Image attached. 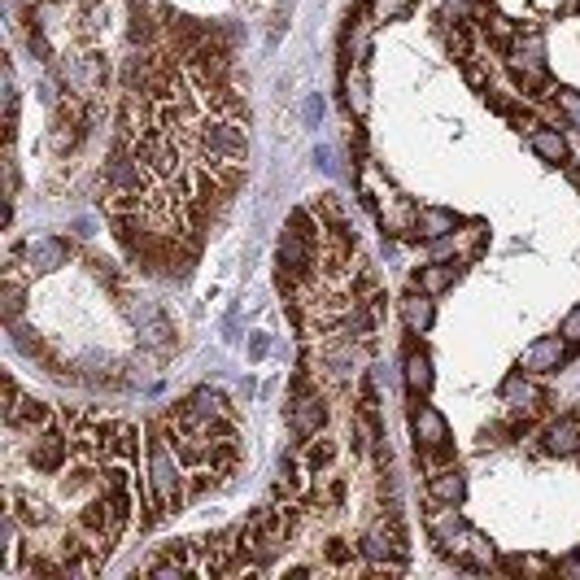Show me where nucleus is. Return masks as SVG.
Segmentation results:
<instances>
[{"instance_id": "nucleus-1", "label": "nucleus", "mask_w": 580, "mask_h": 580, "mask_svg": "<svg viewBox=\"0 0 580 580\" xmlns=\"http://www.w3.org/2000/svg\"><path fill=\"white\" fill-rule=\"evenodd\" d=\"M149 489L162 502V511L171 515L188 502V476H184V458L175 454L171 437L162 432V424H149Z\"/></svg>"}, {"instance_id": "nucleus-2", "label": "nucleus", "mask_w": 580, "mask_h": 580, "mask_svg": "<svg viewBox=\"0 0 580 580\" xmlns=\"http://www.w3.org/2000/svg\"><path fill=\"white\" fill-rule=\"evenodd\" d=\"M70 450H79L75 437H70V428L57 419L53 428H44V432H35L31 445H27V463L40 471V476H53V471H62L66 467V458Z\"/></svg>"}, {"instance_id": "nucleus-3", "label": "nucleus", "mask_w": 580, "mask_h": 580, "mask_svg": "<svg viewBox=\"0 0 580 580\" xmlns=\"http://www.w3.org/2000/svg\"><path fill=\"white\" fill-rule=\"evenodd\" d=\"M288 428H293V437L301 441H310V437H319L323 428H328V419H332V410H328V397L323 393H314V389H301L288 397Z\"/></svg>"}, {"instance_id": "nucleus-4", "label": "nucleus", "mask_w": 580, "mask_h": 580, "mask_svg": "<svg viewBox=\"0 0 580 580\" xmlns=\"http://www.w3.org/2000/svg\"><path fill=\"white\" fill-rule=\"evenodd\" d=\"M502 402L511 406V415H519V419H541L550 410V393L528 380V371H515V376L502 380Z\"/></svg>"}, {"instance_id": "nucleus-5", "label": "nucleus", "mask_w": 580, "mask_h": 580, "mask_svg": "<svg viewBox=\"0 0 580 580\" xmlns=\"http://www.w3.org/2000/svg\"><path fill=\"white\" fill-rule=\"evenodd\" d=\"M576 358V345L567 341V336H541L524 349V358H519V371H528V376H550V371L567 367V362Z\"/></svg>"}, {"instance_id": "nucleus-6", "label": "nucleus", "mask_w": 580, "mask_h": 580, "mask_svg": "<svg viewBox=\"0 0 580 580\" xmlns=\"http://www.w3.org/2000/svg\"><path fill=\"white\" fill-rule=\"evenodd\" d=\"M14 258H27V271H57L70 262V245L57 236H40V240H27V245H14Z\"/></svg>"}, {"instance_id": "nucleus-7", "label": "nucleus", "mask_w": 580, "mask_h": 580, "mask_svg": "<svg viewBox=\"0 0 580 580\" xmlns=\"http://www.w3.org/2000/svg\"><path fill=\"white\" fill-rule=\"evenodd\" d=\"M537 454H554V458H576L580 454V415H563L541 432Z\"/></svg>"}, {"instance_id": "nucleus-8", "label": "nucleus", "mask_w": 580, "mask_h": 580, "mask_svg": "<svg viewBox=\"0 0 580 580\" xmlns=\"http://www.w3.org/2000/svg\"><path fill=\"white\" fill-rule=\"evenodd\" d=\"M463 223L454 210H441V205H424V210H415V227H410V240H445L454 236V227Z\"/></svg>"}, {"instance_id": "nucleus-9", "label": "nucleus", "mask_w": 580, "mask_h": 580, "mask_svg": "<svg viewBox=\"0 0 580 580\" xmlns=\"http://www.w3.org/2000/svg\"><path fill=\"white\" fill-rule=\"evenodd\" d=\"M428 498L437 502V506H463L467 498V480H463V471H458L454 463H445L437 471H428Z\"/></svg>"}, {"instance_id": "nucleus-10", "label": "nucleus", "mask_w": 580, "mask_h": 580, "mask_svg": "<svg viewBox=\"0 0 580 580\" xmlns=\"http://www.w3.org/2000/svg\"><path fill=\"white\" fill-rule=\"evenodd\" d=\"M432 319H437V310H432V297L419 293V288H410V293L402 297V323L410 336H424L432 328Z\"/></svg>"}, {"instance_id": "nucleus-11", "label": "nucleus", "mask_w": 580, "mask_h": 580, "mask_svg": "<svg viewBox=\"0 0 580 580\" xmlns=\"http://www.w3.org/2000/svg\"><path fill=\"white\" fill-rule=\"evenodd\" d=\"M402 367H406V389H410V397H428L432 393V358L419 345H406Z\"/></svg>"}, {"instance_id": "nucleus-12", "label": "nucleus", "mask_w": 580, "mask_h": 580, "mask_svg": "<svg viewBox=\"0 0 580 580\" xmlns=\"http://www.w3.org/2000/svg\"><path fill=\"white\" fill-rule=\"evenodd\" d=\"M136 319H140V336H144V345H149V349H162V354H166V349H171V336H175L171 319H166V314L157 310V306H140Z\"/></svg>"}, {"instance_id": "nucleus-13", "label": "nucleus", "mask_w": 580, "mask_h": 580, "mask_svg": "<svg viewBox=\"0 0 580 580\" xmlns=\"http://www.w3.org/2000/svg\"><path fill=\"white\" fill-rule=\"evenodd\" d=\"M506 70H511L515 92L528 96V101H550L554 96V83H550L546 70H537V66H506Z\"/></svg>"}, {"instance_id": "nucleus-14", "label": "nucleus", "mask_w": 580, "mask_h": 580, "mask_svg": "<svg viewBox=\"0 0 580 580\" xmlns=\"http://www.w3.org/2000/svg\"><path fill=\"white\" fill-rule=\"evenodd\" d=\"M528 144H533V153L541 157V162H550V166H563L567 153H572L559 127H537V131H528Z\"/></svg>"}, {"instance_id": "nucleus-15", "label": "nucleus", "mask_w": 580, "mask_h": 580, "mask_svg": "<svg viewBox=\"0 0 580 580\" xmlns=\"http://www.w3.org/2000/svg\"><path fill=\"white\" fill-rule=\"evenodd\" d=\"M441 40H445V48H450L458 62H471V57H476V22L454 18V27L441 31Z\"/></svg>"}, {"instance_id": "nucleus-16", "label": "nucleus", "mask_w": 580, "mask_h": 580, "mask_svg": "<svg viewBox=\"0 0 580 580\" xmlns=\"http://www.w3.org/2000/svg\"><path fill=\"white\" fill-rule=\"evenodd\" d=\"M345 105L354 110V118L362 123L371 110V96H367V62H354V70L345 75Z\"/></svg>"}, {"instance_id": "nucleus-17", "label": "nucleus", "mask_w": 580, "mask_h": 580, "mask_svg": "<svg viewBox=\"0 0 580 580\" xmlns=\"http://www.w3.org/2000/svg\"><path fill=\"white\" fill-rule=\"evenodd\" d=\"M450 284H454V267H445V262H428V267H419L410 275V288H419L428 297H441Z\"/></svg>"}, {"instance_id": "nucleus-18", "label": "nucleus", "mask_w": 580, "mask_h": 580, "mask_svg": "<svg viewBox=\"0 0 580 580\" xmlns=\"http://www.w3.org/2000/svg\"><path fill=\"white\" fill-rule=\"evenodd\" d=\"M336 454H341V445H336L332 437H323V432L301 445V458H306V467L314 471V476H319V471H328L336 463Z\"/></svg>"}, {"instance_id": "nucleus-19", "label": "nucleus", "mask_w": 580, "mask_h": 580, "mask_svg": "<svg viewBox=\"0 0 580 580\" xmlns=\"http://www.w3.org/2000/svg\"><path fill=\"white\" fill-rule=\"evenodd\" d=\"M367 9H371V18H376V22H389V18L406 14L410 0H367Z\"/></svg>"}, {"instance_id": "nucleus-20", "label": "nucleus", "mask_w": 580, "mask_h": 580, "mask_svg": "<svg viewBox=\"0 0 580 580\" xmlns=\"http://www.w3.org/2000/svg\"><path fill=\"white\" fill-rule=\"evenodd\" d=\"M554 101H559V105H563V114L580 127V92H572V88H554Z\"/></svg>"}, {"instance_id": "nucleus-21", "label": "nucleus", "mask_w": 580, "mask_h": 580, "mask_svg": "<svg viewBox=\"0 0 580 580\" xmlns=\"http://www.w3.org/2000/svg\"><path fill=\"white\" fill-rule=\"evenodd\" d=\"M463 75H467V83H471V88H480V92L489 88V75H485V66H480L476 57H471V62H463Z\"/></svg>"}, {"instance_id": "nucleus-22", "label": "nucleus", "mask_w": 580, "mask_h": 580, "mask_svg": "<svg viewBox=\"0 0 580 580\" xmlns=\"http://www.w3.org/2000/svg\"><path fill=\"white\" fill-rule=\"evenodd\" d=\"M559 336H567V341H572V345H580V306L572 310V314H567V319L559 323Z\"/></svg>"}, {"instance_id": "nucleus-23", "label": "nucleus", "mask_w": 580, "mask_h": 580, "mask_svg": "<svg viewBox=\"0 0 580 580\" xmlns=\"http://www.w3.org/2000/svg\"><path fill=\"white\" fill-rule=\"evenodd\" d=\"M267 349H271V341L258 332V336H253V341H249V358H253V362H262V358H267Z\"/></svg>"}, {"instance_id": "nucleus-24", "label": "nucleus", "mask_w": 580, "mask_h": 580, "mask_svg": "<svg viewBox=\"0 0 580 580\" xmlns=\"http://www.w3.org/2000/svg\"><path fill=\"white\" fill-rule=\"evenodd\" d=\"M341 502H345V480L336 476L332 485H328V506H341Z\"/></svg>"}]
</instances>
